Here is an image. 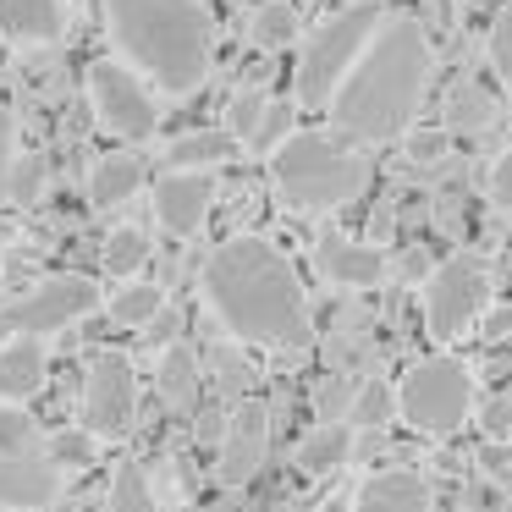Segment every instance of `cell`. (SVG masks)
Listing matches in <instances>:
<instances>
[{"mask_svg":"<svg viewBox=\"0 0 512 512\" xmlns=\"http://www.w3.org/2000/svg\"><path fill=\"white\" fill-rule=\"evenodd\" d=\"M204 298L215 320L237 342L259 347H309V298L298 287V270L287 265L276 243L265 237H232L204 259Z\"/></svg>","mask_w":512,"mask_h":512,"instance_id":"6da1fadb","label":"cell"},{"mask_svg":"<svg viewBox=\"0 0 512 512\" xmlns=\"http://www.w3.org/2000/svg\"><path fill=\"white\" fill-rule=\"evenodd\" d=\"M430 83V39L413 17H386L358 67L331 100V122L347 144H386L413 127Z\"/></svg>","mask_w":512,"mask_h":512,"instance_id":"7a4b0ae2","label":"cell"},{"mask_svg":"<svg viewBox=\"0 0 512 512\" xmlns=\"http://www.w3.org/2000/svg\"><path fill=\"white\" fill-rule=\"evenodd\" d=\"M105 28L122 61L166 94H193L210 78L215 28L199 0H105Z\"/></svg>","mask_w":512,"mask_h":512,"instance_id":"3957f363","label":"cell"},{"mask_svg":"<svg viewBox=\"0 0 512 512\" xmlns=\"http://www.w3.org/2000/svg\"><path fill=\"white\" fill-rule=\"evenodd\" d=\"M270 177H276V193L292 204V210H342L358 193L369 188V160L358 149H347L342 138L325 133H292L287 144L270 155Z\"/></svg>","mask_w":512,"mask_h":512,"instance_id":"277c9868","label":"cell"},{"mask_svg":"<svg viewBox=\"0 0 512 512\" xmlns=\"http://www.w3.org/2000/svg\"><path fill=\"white\" fill-rule=\"evenodd\" d=\"M380 23H386V17H380V0H358V6H347V12L325 17V23L309 34V45H303L298 72H292L298 105H309V111L331 105L336 89L347 83V72L358 67V56L369 50V39L380 34Z\"/></svg>","mask_w":512,"mask_h":512,"instance_id":"5b68a950","label":"cell"},{"mask_svg":"<svg viewBox=\"0 0 512 512\" xmlns=\"http://www.w3.org/2000/svg\"><path fill=\"white\" fill-rule=\"evenodd\" d=\"M474 408V375H468L463 358H446V353H430L402 375L397 386V413L424 435H446L468 419Z\"/></svg>","mask_w":512,"mask_h":512,"instance_id":"8992f818","label":"cell"},{"mask_svg":"<svg viewBox=\"0 0 512 512\" xmlns=\"http://www.w3.org/2000/svg\"><path fill=\"white\" fill-rule=\"evenodd\" d=\"M485 303H490V265L479 254L441 259V265L430 270V281H424V325H430V336H441V342L463 336L468 325L485 314Z\"/></svg>","mask_w":512,"mask_h":512,"instance_id":"52a82bcc","label":"cell"},{"mask_svg":"<svg viewBox=\"0 0 512 512\" xmlns=\"http://www.w3.org/2000/svg\"><path fill=\"white\" fill-rule=\"evenodd\" d=\"M89 94H94V111H100V122L111 127L116 138H127V144H144V138H155V127H160V100L149 94V83L138 78L127 61H94V67H89Z\"/></svg>","mask_w":512,"mask_h":512,"instance_id":"ba28073f","label":"cell"},{"mask_svg":"<svg viewBox=\"0 0 512 512\" xmlns=\"http://www.w3.org/2000/svg\"><path fill=\"white\" fill-rule=\"evenodd\" d=\"M78 424L83 435H127L138 424V380H133V364L122 353H100L83 375V397H78Z\"/></svg>","mask_w":512,"mask_h":512,"instance_id":"9c48e42d","label":"cell"},{"mask_svg":"<svg viewBox=\"0 0 512 512\" xmlns=\"http://www.w3.org/2000/svg\"><path fill=\"white\" fill-rule=\"evenodd\" d=\"M94 309V287L83 276H56L45 281V287L23 292L17 303H6L0 309V331L6 336H39L45 342L50 331H67L72 320H83V314Z\"/></svg>","mask_w":512,"mask_h":512,"instance_id":"30bf717a","label":"cell"},{"mask_svg":"<svg viewBox=\"0 0 512 512\" xmlns=\"http://www.w3.org/2000/svg\"><path fill=\"white\" fill-rule=\"evenodd\" d=\"M265 457H270V408L259 397H243L232 408V419H226L221 446H215V479L226 490H243V485H254Z\"/></svg>","mask_w":512,"mask_h":512,"instance_id":"8fae6325","label":"cell"},{"mask_svg":"<svg viewBox=\"0 0 512 512\" xmlns=\"http://www.w3.org/2000/svg\"><path fill=\"white\" fill-rule=\"evenodd\" d=\"M61 496V463L34 446V452H0V507L39 512Z\"/></svg>","mask_w":512,"mask_h":512,"instance_id":"7c38bea8","label":"cell"},{"mask_svg":"<svg viewBox=\"0 0 512 512\" xmlns=\"http://www.w3.org/2000/svg\"><path fill=\"white\" fill-rule=\"evenodd\" d=\"M215 204V177L210 171H171L155 182V221L171 237H193Z\"/></svg>","mask_w":512,"mask_h":512,"instance_id":"4fadbf2b","label":"cell"},{"mask_svg":"<svg viewBox=\"0 0 512 512\" xmlns=\"http://www.w3.org/2000/svg\"><path fill=\"white\" fill-rule=\"evenodd\" d=\"M314 265H320V276L331 287H375L386 276V254L375 243H353L342 232H325L314 243Z\"/></svg>","mask_w":512,"mask_h":512,"instance_id":"5bb4252c","label":"cell"},{"mask_svg":"<svg viewBox=\"0 0 512 512\" xmlns=\"http://www.w3.org/2000/svg\"><path fill=\"white\" fill-rule=\"evenodd\" d=\"M155 386H160V402H166V413H177V419H193V413L204 408V369H199V353H193V347H182V342H171L166 353H160Z\"/></svg>","mask_w":512,"mask_h":512,"instance_id":"9a60e30c","label":"cell"},{"mask_svg":"<svg viewBox=\"0 0 512 512\" xmlns=\"http://www.w3.org/2000/svg\"><path fill=\"white\" fill-rule=\"evenodd\" d=\"M446 133L463 138H496L501 133V105L479 78H457L446 94Z\"/></svg>","mask_w":512,"mask_h":512,"instance_id":"2e32d148","label":"cell"},{"mask_svg":"<svg viewBox=\"0 0 512 512\" xmlns=\"http://www.w3.org/2000/svg\"><path fill=\"white\" fill-rule=\"evenodd\" d=\"M0 34L23 45H56L67 34V0H0Z\"/></svg>","mask_w":512,"mask_h":512,"instance_id":"e0dca14e","label":"cell"},{"mask_svg":"<svg viewBox=\"0 0 512 512\" xmlns=\"http://www.w3.org/2000/svg\"><path fill=\"white\" fill-rule=\"evenodd\" d=\"M39 386H45V342L12 336L0 347V402H28Z\"/></svg>","mask_w":512,"mask_h":512,"instance_id":"ac0fdd59","label":"cell"},{"mask_svg":"<svg viewBox=\"0 0 512 512\" xmlns=\"http://www.w3.org/2000/svg\"><path fill=\"white\" fill-rule=\"evenodd\" d=\"M353 512H430V485L408 468H391V474H375L358 490Z\"/></svg>","mask_w":512,"mask_h":512,"instance_id":"d6986e66","label":"cell"},{"mask_svg":"<svg viewBox=\"0 0 512 512\" xmlns=\"http://www.w3.org/2000/svg\"><path fill=\"white\" fill-rule=\"evenodd\" d=\"M138 188H144V160H138L133 149H116V155H105L100 166H94L89 204L94 210H116V204H127Z\"/></svg>","mask_w":512,"mask_h":512,"instance_id":"ffe728a7","label":"cell"},{"mask_svg":"<svg viewBox=\"0 0 512 512\" xmlns=\"http://www.w3.org/2000/svg\"><path fill=\"white\" fill-rule=\"evenodd\" d=\"M353 457V424L347 419H320L298 441V468L303 474H336Z\"/></svg>","mask_w":512,"mask_h":512,"instance_id":"44dd1931","label":"cell"},{"mask_svg":"<svg viewBox=\"0 0 512 512\" xmlns=\"http://www.w3.org/2000/svg\"><path fill=\"white\" fill-rule=\"evenodd\" d=\"M237 155V138L226 127H204V133H188L166 149V166L171 171H215Z\"/></svg>","mask_w":512,"mask_h":512,"instance_id":"7402d4cb","label":"cell"},{"mask_svg":"<svg viewBox=\"0 0 512 512\" xmlns=\"http://www.w3.org/2000/svg\"><path fill=\"white\" fill-rule=\"evenodd\" d=\"M111 325H122V331H144V325H155L160 314H166V292L155 287V281H127V287H116L111 298Z\"/></svg>","mask_w":512,"mask_h":512,"instance_id":"603a6c76","label":"cell"},{"mask_svg":"<svg viewBox=\"0 0 512 512\" xmlns=\"http://www.w3.org/2000/svg\"><path fill=\"white\" fill-rule=\"evenodd\" d=\"M105 507L111 512H160V496L149 485V468L138 457H122L111 474V490H105Z\"/></svg>","mask_w":512,"mask_h":512,"instance_id":"cb8c5ba5","label":"cell"},{"mask_svg":"<svg viewBox=\"0 0 512 512\" xmlns=\"http://www.w3.org/2000/svg\"><path fill=\"white\" fill-rule=\"evenodd\" d=\"M391 419H397V391L380 375L358 380L353 402H347V424H353V430H380V424H391Z\"/></svg>","mask_w":512,"mask_h":512,"instance_id":"d4e9b609","label":"cell"},{"mask_svg":"<svg viewBox=\"0 0 512 512\" xmlns=\"http://www.w3.org/2000/svg\"><path fill=\"white\" fill-rule=\"evenodd\" d=\"M100 265L111 270L116 281H133L138 270L149 265V232H138V226H116L111 237H105V254Z\"/></svg>","mask_w":512,"mask_h":512,"instance_id":"484cf974","label":"cell"},{"mask_svg":"<svg viewBox=\"0 0 512 512\" xmlns=\"http://www.w3.org/2000/svg\"><path fill=\"white\" fill-rule=\"evenodd\" d=\"M298 39V12H292L287 0H265L254 12V23H248V45L254 50H281Z\"/></svg>","mask_w":512,"mask_h":512,"instance_id":"4316f807","label":"cell"},{"mask_svg":"<svg viewBox=\"0 0 512 512\" xmlns=\"http://www.w3.org/2000/svg\"><path fill=\"white\" fill-rule=\"evenodd\" d=\"M265 111H270V100H265L259 89L232 94V105H226V133H232L237 144H254V133H259V122H265Z\"/></svg>","mask_w":512,"mask_h":512,"instance_id":"83f0119b","label":"cell"},{"mask_svg":"<svg viewBox=\"0 0 512 512\" xmlns=\"http://www.w3.org/2000/svg\"><path fill=\"white\" fill-rule=\"evenodd\" d=\"M292 122H298V111H292L287 100H270V111H265V122H259V133H254V144H248V149H259V155H276V149L292 138Z\"/></svg>","mask_w":512,"mask_h":512,"instance_id":"f1b7e54d","label":"cell"},{"mask_svg":"<svg viewBox=\"0 0 512 512\" xmlns=\"http://www.w3.org/2000/svg\"><path fill=\"white\" fill-rule=\"evenodd\" d=\"M34 419L17 402H0V452H34Z\"/></svg>","mask_w":512,"mask_h":512,"instance_id":"f546056e","label":"cell"},{"mask_svg":"<svg viewBox=\"0 0 512 512\" xmlns=\"http://www.w3.org/2000/svg\"><path fill=\"white\" fill-rule=\"evenodd\" d=\"M215 380H221V402H226V408H237V402L248 397V364L232 353V347L215 353Z\"/></svg>","mask_w":512,"mask_h":512,"instance_id":"4dcf8cb0","label":"cell"},{"mask_svg":"<svg viewBox=\"0 0 512 512\" xmlns=\"http://www.w3.org/2000/svg\"><path fill=\"white\" fill-rule=\"evenodd\" d=\"M490 67H496V78L507 83V94H512V0L501 6L496 23H490Z\"/></svg>","mask_w":512,"mask_h":512,"instance_id":"1f68e13d","label":"cell"},{"mask_svg":"<svg viewBox=\"0 0 512 512\" xmlns=\"http://www.w3.org/2000/svg\"><path fill=\"white\" fill-rule=\"evenodd\" d=\"M353 380L342 375V369H331V375L320 380V391H314V408H320V419H347V402H353Z\"/></svg>","mask_w":512,"mask_h":512,"instance_id":"d6a6232c","label":"cell"},{"mask_svg":"<svg viewBox=\"0 0 512 512\" xmlns=\"http://www.w3.org/2000/svg\"><path fill=\"white\" fill-rule=\"evenodd\" d=\"M446 149H452V133H446V127H419V133H408V160L413 166H441Z\"/></svg>","mask_w":512,"mask_h":512,"instance_id":"836d02e7","label":"cell"},{"mask_svg":"<svg viewBox=\"0 0 512 512\" xmlns=\"http://www.w3.org/2000/svg\"><path fill=\"white\" fill-rule=\"evenodd\" d=\"M12 171H17V116L0 105V199H12Z\"/></svg>","mask_w":512,"mask_h":512,"instance_id":"e575fe53","label":"cell"},{"mask_svg":"<svg viewBox=\"0 0 512 512\" xmlns=\"http://www.w3.org/2000/svg\"><path fill=\"white\" fill-rule=\"evenodd\" d=\"M226 419H232V408H226L221 397H215V402H204V408L193 413V435H199V446H221Z\"/></svg>","mask_w":512,"mask_h":512,"instance_id":"d590c367","label":"cell"},{"mask_svg":"<svg viewBox=\"0 0 512 512\" xmlns=\"http://www.w3.org/2000/svg\"><path fill=\"white\" fill-rule=\"evenodd\" d=\"M39 188H45V160H17L12 171V199H39Z\"/></svg>","mask_w":512,"mask_h":512,"instance_id":"8d00e7d4","label":"cell"},{"mask_svg":"<svg viewBox=\"0 0 512 512\" xmlns=\"http://www.w3.org/2000/svg\"><path fill=\"white\" fill-rule=\"evenodd\" d=\"M490 199L501 204V210H512V144L496 155V166H490Z\"/></svg>","mask_w":512,"mask_h":512,"instance_id":"74e56055","label":"cell"},{"mask_svg":"<svg viewBox=\"0 0 512 512\" xmlns=\"http://www.w3.org/2000/svg\"><path fill=\"white\" fill-rule=\"evenodd\" d=\"M485 435L490 441H512V397L485 402Z\"/></svg>","mask_w":512,"mask_h":512,"instance_id":"f35d334b","label":"cell"},{"mask_svg":"<svg viewBox=\"0 0 512 512\" xmlns=\"http://www.w3.org/2000/svg\"><path fill=\"white\" fill-rule=\"evenodd\" d=\"M435 221H441V232H457V226H463V193L457 188H446L441 199H435Z\"/></svg>","mask_w":512,"mask_h":512,"instance_id":"ab89813d","label":"cell"},{"mask_svg":"<svg viewBox=\"0 0 512 512\" xmlns=\"http://www.w3.org/2000/svg\"><path fill=\"white\" fill-rule=\"evenodd\" d=\"M485 474H490V479H507V474H512V452L490 446V452H485Z\"/></svg>","mask_w":512,"mask_h":512,"instance_id":"60d3db41","label":"cell"},{"mask_svg":"<svg viewBox=\"0 0 512 512\" xmlns=\"http://www.w3.org/2000/svg\"><path fill=\"white\" fill-rule=\"evenodd\" d=\"M424 270H430V259H424L419 248H408V254H402V276L413 281V276H424Z\"/></svg>","mask_w":512,"mask_h":512,"instance_id":"b9f144b4","label":"cell"},{"mask_svg":"<svg viewBox=\"0 0 512 512\" xmlns=\"http://www.w3.org/2000/svg\"><path fill=\"white\" fill-rule=\"evenodd\" d=\"M490 336H512V303L496 314V320H490Z\"/></svg>","mask_w":512,"mask_h":512,"instance_id":"7bdbcfd3","label":"cell"},{"mask_svg":"<svg viewBox=\"0 0 512 512\" xmlns=\"http://www.w3.org/2000/svg\"><path fill=\"white\" fill-rule=\"evenodd\" d=\"M507 512H512V501H507Z\"/></svg>","mask_w":512,"mask_h":512,"instance_id":"ee69618b","label":"cell"}]
</instances>
